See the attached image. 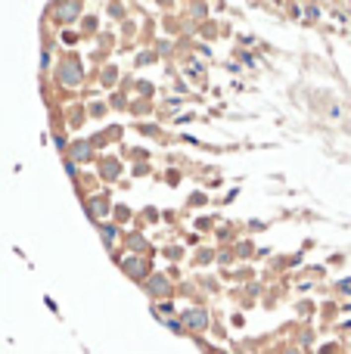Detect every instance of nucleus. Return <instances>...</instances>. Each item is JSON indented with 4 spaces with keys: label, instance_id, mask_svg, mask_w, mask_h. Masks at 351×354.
<instances>
[{
    "label": "nucleus",
    "instance_id": "nucleus-1",
    "mask_svg": "<svg viewBox=\"0 0 351 354\" xmlns=\"http://www.w3.org/2000/svg\"><path fill=\"white\" fill-rule=\"evenodd\" d=\"M186 326H193V329H205V323H208V317H205V311H186Z\"/></svg>",
    "mask_w": 351,
    "mask_h": 354
},
{
    "label": "nucleus",
    "instance_id": "nucleus-2",
    "mask_svg": "<svg viewBox=\"0 0 351 354\" xmlns=\"http://www.w3.org/2000/svg\"><path fill=\"white\" fill-rule=\"evenodd\" d=\"M59 13H62L59 19H65V22H68V19H75V13H78V3H65V6H59Z\"/></svg>",
    "mask_w": 351,
    "mask_h": 354
}]
</instances>
